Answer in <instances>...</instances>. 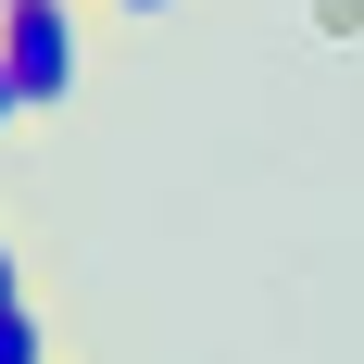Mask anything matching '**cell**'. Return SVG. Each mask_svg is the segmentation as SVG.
<instances>
[{"mask_svg":"<svg viewBox=\"0 0 364 364\" xmlns=\"http://www.w3.org/2000/svg\"><path fill=\"white\" fill-rule=\"evenodd\" d=\"M26 113H38V101H26V88H13V63H0V139H13V126H26Z\"/></svg>","mask_w":364,"mask_h":364,"instance_id":"4","label":"cell"},{"mask_svg":"<svg viewBox=\"0 0 364 364\" xmlns=\"http://www.w3.org/2000/svg\"><path fill=\"white\" fill-rule=\"evenodd\" d=\"M314 38H364V0H314Z\"/></svg>","mask_w":364,"mask_h":364,"instance_id":"3","label":"cell"},{"mask_svg":"<svg viewBox=\"0 0 364 364\" xmlns=\"http://www.w3.org/2000/svg\"><path fill=\"white\" fill-rule=\"evenodd\" d=\"M0 63H13V88H26L38 113L75 101V0H0Z\"/></svg>","mask_w":364,"mask_h":364,"instance_id":"1","label":"cell"},{"mask_svg":"<svg viewBox=\"0 0 364 364\" xmlns=\"http://www.w3.org/2000/svg\"><path fill=\"white\" fill-rule=\"evenodd\" d=\"M113 13H126V26H151V13H176V0H113Z\"/></svg>","mask_w":364,"mask_h":364,"instance_id":"6","label":"cell"},{"mask_svg":"<svg viewBox=\"0 0 364 364\" xmlns=\"http://www.w3.org/2000/svg\"><path fill=\"white\" fill-rule=\"evenodd\" d=\"M0 301H26V264H13V239H0Z\"/></svg>","mask_w":364,"mask_h":364,"instance_id":"5","label":"cell"},{"mask_svg":"<svg viewBox=\"0 0 364 364\" xmlns=\"http://www.w3.org/2000/svg\"><path fill=\"white\" fill-rule=\"evenodd\" d=\"M0 364H50V339H38V301H0Z\"/></svg>","mask_w":364,"mask_h":364,"instance_id":"2","label":"cell"}]
</instances>
